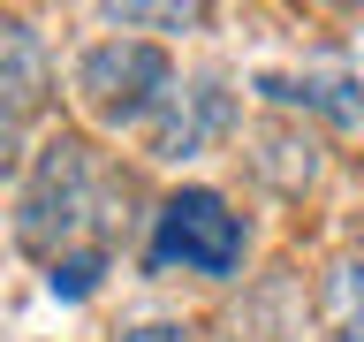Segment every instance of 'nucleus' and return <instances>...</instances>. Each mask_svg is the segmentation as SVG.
Here are the masks:
<instances>
[{
    "mask_svg": "<svg viewBox=\"0 0 364 342\" xmlns=\"http://www.w3.org/2000/svg\"><path fill=\"white\" fill-rule=\"evenodd\" d=\"M91 213H99V160L76 145V137H53L38 152V175H31V190H23V244L46 251V259H68V251H84L76 236L91 228Z\"/></svg>",
    "mask_w": 364,
    "mask_h": 342,
    "instance_id": "1",
    "label": "nucleus"
},
{
    "mask_svg": "<svg viewBox=\"0 0 364 342\" xmlns=\"http://www.w3.org/2000/svg\"><path fill=\"white\" fill-rule=\"evenodd\" d=\"M152 266L159 274H235L243 266V221L228 213L220 190H175L152 221Z\"/></svg>",
    "mask_w": 364,
    "mask_h": 342,
    "instance_id": "2",
    "label": "nucleus"
},
{
    "mask_svg": "<svg viewBox=\"0 0 364 342\" xmlns=\"http://www.w3.org/2000/svg\"><path fill=\"white\" fill-rule=\"evenodd\" d=\"M167 91H175L167 53L144 46V38H107V46H91L84 61H76V99H84L99 122H136V114H152Z\"/></svg>",
    "mask_w": 364,
    "mask_h": 342,
    "instance_id": "3",
    "label": "nucleus"
},
{
    "mask_svg": "<svg viewBox=\"0 0 364 342\" xmlns=\"http://www.w3.org/2000/svg\"><path fill=\"white\" fill-rule=\"evenodd\" d=\"M235 122V99H228L213 76H198V84H175L167 99H159V122H152V152L159 160H198L213 137Z\"/></svg>",
    "mask_w": 364,
    "mask_h": 342,
    "instance_id": "4",
    "label": "nucleus"
},
{
    "mask_svg": "<svg viewBox=\"0 0 364 342\" xmlns=\"http://www.w3.org/2000/svg\"><path fill=\"white\" fill-rule=\"evenodd\" d=\"M46 91H53V68H46V46L23 16H0V114H38Z\"/></svg>",
    "mask_w": 364,
    "mask_h": 342,
    "instance_id": "5",
    "label": "nucleus"
},
{
    "mask_svg": "<svg viewBox=\"0 0 364 342\" xmlns=\"http://www.w3.org/2000/svg\"><path fill=\"white\" fill-rule=\"evenodd\" d=\"M273 107H304V114H326L341 130H364V84L341 76V68H304V76H258Z\"/></svg>",
    "mask_w": 364,
    "mask_h": 342,
    "instance_id": "6",
    "label": "nucleus"
},
{
    "mask_svg": "<svg viewBox=\"0 0 364 342\" xmlns=\"http://www.w3.org/2000/svg\"><path fill=\"white\" fill-rule=\"evenodd\" d=\"M250 145H258V152H250V167H258L273 190H304V182L318 175V145H311L304 130H289V122H266Z\"/></svg>",
    "mask_w": 364,
    "mask_h": 342,
    "instance_id": "7",
    "label": "nucleus"
},
{
    "mask_svg": "<svg viewBox=\"0 0 364 342\" xmlns=\"http://www.w3.org/2000/svg\"><path fill=\"white\" fill-rule=\"evenodd\" d=\"M318 312H326V342H364V259H341L326 274Z\"/></svg>",
    "mask_w": 364,
    "mask_h": 342,
    "instance_id": "8",
    "label": "nucleus"
},
{
    "mask_svg": "<svg viewBox=\"0 0 364 342\" xmlns=\"http://www.w3.org/2000/svg\"><path fill=\"white\" fill-rule=\"evenodd\" d=\"M107 23H159V31H198L205 8H190V0H107L99 8Z\"/></svg>",
    "mask_w": 364,
    "mask_h": 342,
    "instance_id": "9",
    "label": "nucleus"
},
{
    "mask_svg": "<svg viewBox=\"0 0 364 342\" xmlns=\"http://www.w3.org/2000/svg\"><path fill=\"white\" fill-rule=\"evenodd\" d=\"M99 274H107V251H99V244H84V251H68V259H53L46 289L76 304V296H91V289H99Z\"/></svg>",
    "mask_w": 364,
    "mask_h": 342,
    "instance_id": "10",
    "label": "nucleus"
},
{
    "mask_svg": "<svg viewBox=\"0 0 364 342\" xmlns=\"http://www.w3.org/2000/svg\"><path fill=\"white\" fill-rule=\"evenodd\" d=\"M122 342H190V327H167V319H144V327H129Z\"/></svg>",
    "mask_w": 364,
    "mask_h": 342,
    "instance_id": "11",
    "label": "nucleus"
},
{
    "mask_svg": "<svg viewBox=\"0 0 364 342\" xmlns=\"http://www.w3.org/2000/svg\"><path fill=\"white\" fill-rule=\"evenodd\" d=\"M16 160H23V145H16V114H0V182L16 175Z\"/></svg>",
    "mask_w": 364,
    "mask_h": 342,
    "instance_id": "12",
    "label": "nucleus"
}]
</instances>
